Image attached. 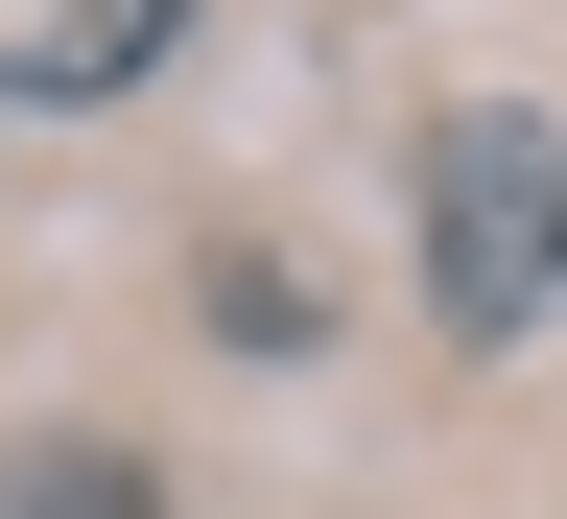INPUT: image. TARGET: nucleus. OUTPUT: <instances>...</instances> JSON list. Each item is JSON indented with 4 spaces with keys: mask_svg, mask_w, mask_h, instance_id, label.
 Listing matches in <instances>:
<instances>
[{
    "mask_svg": "<svg viewBox=\"0 0 567 519\" xmlns=\"http://www.w3.org/2000/svg\"><path fill=\"white\" fill-rule=\"evenodd\" d=\"M425 308H450L473 354H520L567 308V118H520V95L425 118Z\"/></svg>",
    "mask_w": 567,
    "mask_h": 519,
    "instance_id": "nucleus-1",
    "label": "nucleus"
},
{
    "mask_svg": "<svg viewBox=\"0 0 567 519\" xmlns=\"http://www.w3.org/2000/svg\"><path fill=\"white\" fill-rule=\"evenodd\" d=\"M189 48V0H0V118H71V95H142Z\"/></svg>",
    "mask_w": 567,
    "mask_h": 519,
    "instance_id": "nucleus-2",
    "label": "nucleus"
},
{
    "mask_svg": "<svg viewBox=\"0 0 567 519\" xmlns=\"http://www.w3.org/2000/svg\"><path fill=\"white\" fill-rule=\"evenodd\" d=\"M24 519H166V496H142L118 449H24Z\"/></svg>",
    "mask_w": 567,
    "mask_h": 519,
    "instance_id": "nucleus-3",
    "label": "nucleus"
}]
</instances>
